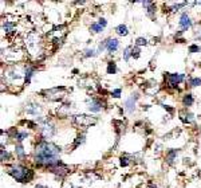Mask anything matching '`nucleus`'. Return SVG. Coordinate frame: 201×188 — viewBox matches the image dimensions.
<instances>
[{"label": "nucleus", "instance_id": "f257e3e1", "mask_svg": "<svg viewBox=\"0 0 201 188\" xmlns=\"http://www.w3.org/2000/svg\"><path fill=\"white\" fill-rule=\"evenodd\" d=\"M35 160L42 165H56L59 160V148L47 141L40 142L35 151Z\"/></svg>", "mask_w": 201, "mask_h": 188}, {"label": "nucleus", "instance_id": "f03ea898", "mask_svg": "<svg viewBox=\"0 0 201 188\" xmlns=\"http://www.w3.org/2000/svg\"><path fill=\"white\" fill-rule=\"evenodd\" d=\"M8 173L11 175L14 179L20 181V183H26V181H28L32 177L31 171L27 169V168H24V167H22V165H14V167H11L8 169Z\"/></svg>", "mask_w": 201, "mask_h": 188}, {"label": "nucleus", "instance_id": "7ed1b4c3", "mask_svg": "<svg viewBox=\"0 0 201 188\" xmlns=\"http://www.w3.org/2000/svg\"><path fill=\"white\" fill-rule=\"evenodd\" d=\"M118 46H119V42L117 39H106V40H103V43H101L99 50L103 51L106 48L110 53H114L117 48H118Z\"/></svg>", "mask_w": 201, "mask_h": 188}, {"label": "nucleus", "instance_id": "20e7f679", "mask_svg": "<svg viewBox=\"0 0 201 188\" xmlns=\"http://www.w3.org/2000/svg\"><path fill=\"white\" fill-rule=\"evenodd\" d=\"M74 121L80 126H90V125L95 124L97 120L93 118V117H89V116H86V114H79V116H75V117H74Z\"/></svg>", "mask_w": 201, "mask_h": 188}, {"label": "nucleus", "instance_id": "39448f33", "mask_svg": "<svg viewBox=\"0 0 201 188\" xmlns=\"http://www.w3.org/2000/svg\"><path fill=\"white\" fill-rule=\"evenodd\" d=\"M89 110L93 113H98L102 110V102L98 101V99H91L89 102Z\"/></svg>", "mask_w": 201, "mask_h": 188}, {"label": "nucleus", "instance_id": "423d86ee", "mask_svg": "<svg viewBox=\"0 0 201 188\" xmlns=\"http://www.w3.org/2000/svg\"><path fill=\"white\" fill-rule=\"evenodd\" d=\"M106 24H107V22H106L105 19H101V20H98L97 23H93L91 24V31L101 32V31L103 30V27H106Z\"/></svg>", "mask_w": 201, "mask_h": 188}, {"label": "nucleus", "instance_id": "0eeeda50", "mask_svg": "<svg viewBox=\"0 0 201 188\" xmlns=\"http://www.w3.org/2000/svg\"><path fill=\"white\" fill-rule=\"evenodd\" d=\"M178 24H180V27L182 28V30H186L188 27H190V24H192V22H190V18L186 14H184L181 16L180 22H178Z\"/></svg>", "mask_w": 201, "mask_h": 188}, {"label": "nucleus", "instance_id": "6e6552de", "mask_svg": "<svg viewBox=\"0 0 201 188\" xmlns=\"http://www.w3.org/2000/svg\"><path fill=\"white\" fill-rule=\"evenodd\" d=\"M184 79L182 74H169V83L172 86H176L177 83H180Z\"/></svg>", "mask_w": 201, "mask_h": 188}, {"label": "nucleus", "instance_id": "1a4fd4ad", "mask_svg": "<svg viewBox=\"0 0 201 188\" xmlns=\"http://www.w3.org/2000/svg\"><path fill=\"white\" fill-rule=\"evenodd\" d=\"M137 98H138L137 94H133L130 98L125 102V109L128 110V112H133V109H134V102H135V99H137Z\"/></svg>", "mask_w": 201, "mask_h": 188}, {"label": "nucleus", "instance_id": "9d476101", "mask_svg": "<svg viewBox=\"0 0 201 188\" xmlns=\"http://www.w3.org/2000/svg\"><path fill=\"white\" fill-rule=\"evenodd\" d=\"M55 133V128L53 125H44L43 126V136L46 138H50V137H53Z\"/></svg>", "mask_w": 201, "mask_h": 188}, {"label": "nucleus", "instance_id": "9b49d317", "mask_svg": "<svg viewBox=\"0 0 201 188\" xmlns=\"http://www.w3.org/2000/svg\"><path fill=\"white\" fill-rule=\"evenodd\" d=\"M26 112H27L28 114H32V116H39L40 114V108H39V105H31L26 109Z\"/></svg>", "mask_w": 201, "mask_h": 188}, {"label": "nucleus", "instance_id": "f8f14e48", "mask_svg": "<svg viewBox=\"0 0 201 188\" xmlns=\"http://www.w3.org/2000/svg\"><path fill=\"white\" fill-rule=\"evenodd\" d=\"M177 153H178L177 149H173V151H169V152H168V163H169V164L173 163V160H174V157H176Z\"/></svg>", "mask_w": 201, "mask_h": 188}, {"label": "nucleus", "instance_id": "ddd939ff", "mask_svg": "<svg viewBox=\"0 0 201 188\" xmlns=\"http://www.w3.org/2000/svg\"><path fill=\"white\" fill-rule=\"evenodd\" d=\"M14 28H15V26H14V23H9V22H5L4 24H3V30H4L5 32H12L14 31Z\"/></svg>", "mask_w": 201, "mask_h": 188}, {"label": "nucleus", "instance_id": "4468645a", "mask_svg": "<svg viewBox=\"0 0 201 188\" xmlns=\"http://www.w3.org/2000/svg\"><path fill=\"white\" fill-rule=\"evenodd\" d=\"M117 34L118 35H128V28H126V26H124V24H121V26H118L117 27Z\"/></svg>", "mask_w": 201, "mask_h": 188}, {"label": "nucleus", "instance_id": "2eb2a0df", "mask_svg": "<svg viewBox=\"0 0 201 188\" xmlns=\"http://www.w3.org/2000/svg\"><path fill=\"white\" fill-rule=\"evenodd\" d=\"M193 103V97L190 96V94H188V96L184 97V105L185 106H190Z\"/></svg>", "mask_w": 201, "mask_h": 188}, {"label": "nucleus", "instance_id": "dca6fc26", "mask_svg": "<svg viewBox=\"0 0 201 188\" xmlns=\"http://www.w3.org/2000/svg\"><path fill=\"white\" fill-rule=\"evenodd\" d=\"M107 73H109V74H114V73H115V63H114V62H109Z\"/></svg>", "mask_w": 201, "mask_h": 188}, {"label": "nucleus", "instance_id": "f3484780", "mask_svg": "<svg viewBox=\"0 0 201 188\" xmlns=\"http://www.w3.org/2000/svg\"><path fill=\"white\" fill-rule=\"evenodd\" d=\"M32 73H34V70L32 69H27L26 70V82H30V79H31V77H32Z\"/></svg>", "mask_w": 201, "mask_h": 188}, {"label": "nucleus", "instance_id": "a211bd4d", "mask_svg": "<svg viewBox=\"0 0 201 188\" xmlns=\"http://www.w3.org/2000/svg\"><path fill=\"white\" fill-rule=\"evenodd\" d=\"M130 55H131V47H128V48H126V50L124 51V58H125V61H129Z\"/></svg>", "mask_w": 201, "mask_h": 188}, {"label": "nucleus", "instance_id": "6ab92c4d", "mask_svg": "<svg viewBox=\"0 0 201 188\" xmlns=\"http://www.w3.org/2000/svg\"><path fill=\"white\" fill-rule=\"evenodd\" d=\"M131 57L135 58V59L139 58V50H138V47H133L131 48Z\"/></svg>", "mask_w": 201, "mask_h": 188}, {"label": "nucleus", "instance_id": "aec40b11", "mask_svg": "<svg viewBox=\"0 0 201 188\" xmlns=\"http://www.w3.org/2000/svg\"><path fill=\"white\" fill-rule=\"evenodd\" d=\"M146 43H148V40L144 39V38H138L137 42H135V44H137V46H145Z\"/></svg>", "mask_w": 201, "mask_h": 188}, {"label": "nucleus", "instance_id": "412c9836", "mask_svg": "<svg viewBox=\"0 0 201 188\" xmlns=\"http://www.w3.org/2000/svg\"><path fill=\"white\" fill-rule=\"evenodd\" d=\"M26 137H27V133H26V132H23V133H16V138H18V141H23Z\"/></svg>", "mask_w": 201, "mask_h": 188}, {"label": "nucleus", "instance_id": "4be33fe9", "mask_svg": "<svg viewBox=\"0 0 201 188\" xmlns=\"http://www.w3.org/2000/svg\"><path fill=\"white\" fill-rule=\"evenodd\" d=\"M128 164H129V157L128 156H122L121 157V165H122V167H126Z\"/></svg>", "mask_w": 201, "mask_h": 188}, {"label": "nucleus", "instance_id": "5701e85b", "mask_svg": "<svg viewBox=\"0 0 201 188\" xmlns=\"http://www.w3.org/2000/svg\"><path fill=\"white\" fill-rule=\"evenodd\" d=\"M190 85H192V86H199V85H201V81L199 78H193V79H190Z\"/></svg>", "mask_w": 201, "mask_h": 188}, {"label": "nucleus", "instance_id": "b1692460", "mask_svg": "<svg viewBox=\"0 0 201 188\" xmlns=\"http://www.w3.org/2000/svg\"><path fill=\"white\" fill-rule=\"evenodd\" d=\"M16 152H18V155H19V156H23V155H24L23 147H22V145H18V147H16Z\"/></svg>", "mask_w": 201, "mask_h": 188}, {"label": "nucleus", "instance_id": "393cba45", "mask_svg": "<svg viewBox=\"0 0 201 188\" xmlns=\"http://www.w3.org/2000/svg\"><path fill=\"white\" fill-rule=\"evenodd\" d=\"M189 51H190V53H199V51H200V47H197V46H190V47H189Z\"/></svg>", "mask_w": 201, "mask_h": 188}, {"label": "nucleus", "instance_id": "a878e982", "mask_svg": "<svg viewBox=\"0 0 201 188\" xmlns=\"http://www.w3.org/2000/svg\"><path fill=\"white\" fill-rule=\"evenodd\" d=\"M8 157H9V156H8L7 152H4V149H2V160L5 161V158H8Z\"/></svg>", "mask_w": 201, "mask_h": 188}, {"label": "nucleus", "instance_id": "bb28decb", "mask_svg": "<svg viewBox=\"0 0 201 188\" xmlns=\"http://www.w3.org/2000/svg\"><path fill=\"white\" fill-rule=\"evenodd\" d=\"M119 96H121V89H117V90H114V93H113V97L118 98Z\"/></svg>", "mask_w": 201, "mask_h": 188}, {"label": "nucleus", "instance_id": "cd10ccee", "mask_svg": "<svg viewBox=\"0 0 201 188\" xmlns=\"http://www.w3.org/2000/svg\"><path fill=\"white\" fill-rule=\"evenodd\" d=\"M83 142V136H79V137H78V140H77V142H75V147L77 145H79V144H82Z\"/></svg>", "mask_w": 201, "mask_h": 188}, {"label": "nucleus", "instance_id": "c85d7f7f", "mask_svg": "<svg viewBox=\"0 0 201 188\" xmlns=\"http://www.w3.org/2000/svg\"><path fill=\"white\" fill-rule=\"evenodd\" d=\"M85 55H86V57H93V55H94V50H87Z\"/></svg>", "mask_w": 201, "mask_h": 188}, {"label": "nucleus", "instance_id": "c756f323", "mask_svg": "<svg viewBox=\"0 0 201 188\" xmlns=\"http://www.w3.org/2000/svg\"><path fill=\"white\" fill-rule=\"evenodd\" d=\"M36 188H47V187H44V186H40V184H39V186H36Z\"/></svg>", "mask_w": 201, "mask_h": 188}]
</instances>
